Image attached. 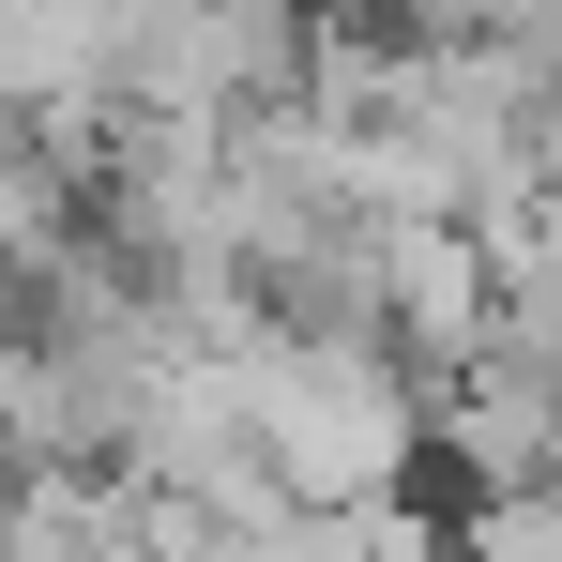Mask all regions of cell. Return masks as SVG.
<instances>
[{
  "instance_id": "6da1fadb",
  "label": "cell",
  "mask_w": 562,
  "mask_h": 562,
  "mask_svg": "<svg viewBox=\"0 0 562 562\" xmlns=\"http://www.w3.org/2000/svg\"><path fill=\"white\" fill-rule=\"evenodd\" d=\"M213 350L244 380V426H259V457H274L289 502H380V486H411V457H426V366H411L395 335L244 319V335H213Z\"/></svg>"
},
{
  "instance_id": "7a4b0ae2",
  "label": "cell",
  "mask_w": 562,
  "mask_h": 562,
  "mask_svg": "<svg viewBox=\"0 0 562 562\" xmlns=\"http://www.w3.org/2000/svg\"><path fill=\"white\" fill-rule=\"evenodd\" d=\"M457 562H562V471H532V486H471Z\"/></svg>"
},
{
  "instance_id": "3957f363",
  "label": "cell",
  "mask_w": 562,
  "mask_h": 562,
  "mask_svg": "<svg viewBox=\"0 0 562 562\" xmlns=\"http://www.w3.org/2000/svg\"><path fill=\"white\" fill-rule=\"evenodd\" d=\"M380 46H517V31H548V0H366Z\"/></svg>"
}]
</instances>
